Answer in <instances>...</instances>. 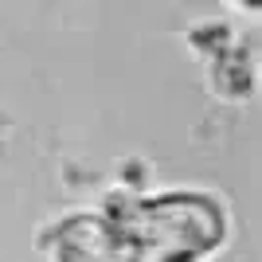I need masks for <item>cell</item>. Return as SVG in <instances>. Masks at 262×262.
Masks as SVG:
<instances>
[{
    "mask_svg": "<svg viewBox=\"0 0 262 262\" xmlns=\"http://www.w3.org/2000/svg\"><path fill=\"white\" fill-rule=\"evenodd\" d=\"M114 262H196L223 243V211L196 192L153 200H110Z\"/></svg>",
    "mask_w": 262,
    "mask_h": 262,
    "instance_id": "obj_1",
    "label": "cell"
},
{
    "mask_svg": "<svg viewBox=\"0 0 262 262\" xmlns=\"http://www.w3.org/2000/svg\"><path fill=\"white\" fill-rule=\"evenodd\" d=\"M55 262H114V231L106 215H71L55 227Z\"/></svg>",
    "mask_w": 262,
    "mask_h": 262,
    "instance_id": "obj_2",
    "label": "cell"
}]
</instances>
